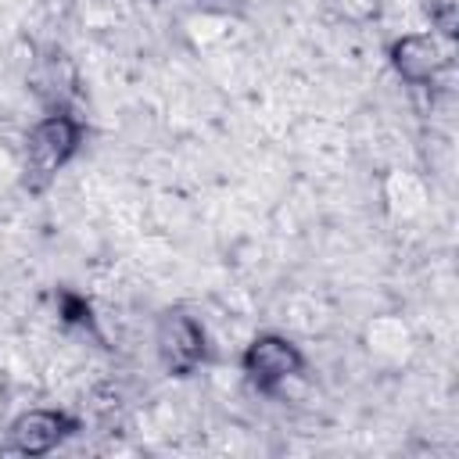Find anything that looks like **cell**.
<instances>
[{
    "mask_svg": "<svg viewBox=\"0 0 459 459\" xmlns=\"http://www.w3.org/2000/svg\"><path fill=\"white\" fill-rule=\"evenodd\" d=\"M158 355L169 373L186 377L204 362V330L186 312H165L158 323Z\"/></svg>",
    "mask_w": 459,
    "mask_h": 459,
    "instance_id": "3",
    "label": "cell"
},
{
    "mask_svg": "<svg viewBox=\"0 0 459 459\" xmlns=\"http://www.w3.org/2000/svg\"><path fill=\"white\" fill-rule=\"evenodd\" d=\"M240 366H244L247 380H251L258 391H273V387H280L287 377L301 373L305 359H301V351H298L287 337H280V333H262V337H255V341L247 344Z\"/></svg>",
    "mask_w": 459,
    "mask_h": 459,
    "instance_id": "2",
    "label": "cell"
},
{
    "mask_svg": "<svg viewBox=\"0 0 459 459\" xmlns=\"http://www.w3.org/2000/svg\"><path fill=\"white\" fill-rule=\"evenodd\" d=\"M348 7H355V14H369L377 11V0H348Z\"/></svg>",
    "mask_w": 459,
    "mask_h": 459,
    "instance_id": "7",
    "label": "cell"
},
{
    "mask_svg": "<svg viewBox=\"0 0 459 459\" xmlns=\"http://www.w3.org/2000/svg\"><path fill=\"white\" fill-rule=\"evenodd\" d=\"M391 65L405 82L427 86L441 75V68L448 65V54L434 36L416 32V36H402L391 43Z\"/></svg>",
    "mask_w": 459,
    "mask_h": 459,
    "instance_id": "5",
    "label": "cell"
},
{
    "mask_svg": "<svg viewBox=\"0 0 459 459\" xmlns=\"http://www.w3.org/2000/svg\"><path fill=\"white\" fill-rule=\"evenodd\" d=\"M79 143H82L79 118L54 111L43 122H36L32 133L25 136V183L32 190H43L57 176V169L68 165V158L79 151Z\"/></svg>",
    "mask_w": 459,
    "mask_h": 459,
    "instance_id": "1",
    "label": "cell"
},
{
    "mask_svg": "<svg viewBox=\"0 0 459 459\" xmlns=\"http://www.w3.org/2000/svg\"><path fill=\"white\" fill-rule=\"evenodd\" d=\"M61 301V312H65V319H72V323H82V326H90V305L79 298V294H61L57 298Z\"/></svg>",
    "mask_w": 459,
    "mask_h": 459,
    "instance_id": "6",
    "label": "cell"
},
{
    "mask_svg": "<svg viewBox=\"0 0 459 459\" xmlns=\"http://www.w3.org/2000/svg\"><path fill=\"white\" fill-rule=\"evenodd\" d=\"M72 430H75V420L72 416H65L57 409H32V412H22L11 423L4 452H14V455H43V452H54Z\"/></svg>",
    "mask_w": 459,
    "mask_h": 459,
    "instance_id": "4",
    "label": "cell"
}]
</instances>
